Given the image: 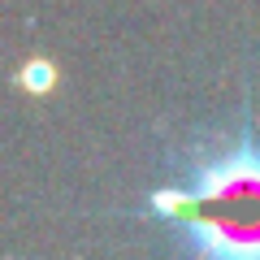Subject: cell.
I'll return each instance as SVG.
<instances>
[{
  "label": "cell",
  "instance_id": "cell-1",
  "mask_svg": "<svg viewBox=\"0 0 260 260\" xmlns=\"http://www.w3.org/2000/svg\"><path fill=\"white\" fill-rule=\"evenodd\" d=\"M195 260H260V139L230 135L186 160L182 178L148 195Z\"/></svg>",
  "mask_w": 260,
  "mask_h": 260
}]
</instances>
